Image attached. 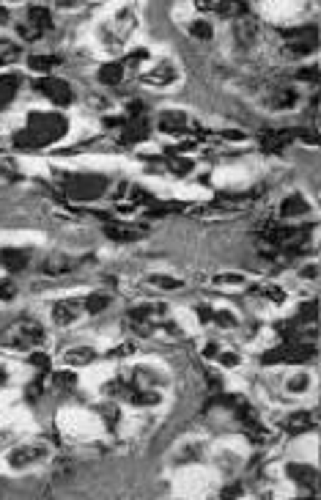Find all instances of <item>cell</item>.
Returning a JSON list of instances; mask_svg holds the SVG:
<instances>
[{
  "label": "cell",
  "instance_id": "24",
  "mask_svg": "<svg viewBox=\"0 0 321 500\" xmlns=\"http://www.w3.org/2000/svg\"><path fill=\"white\" fill-rule=\"evenodd\" d=\"M110 302H113V297L105 294V291H99V294H88V297H86V302H83V308L94 316V314H102Z\"/></svg>",
  "mask_w": 321,
  "mask_h": 500
},
{
  "label": "cell",
  "instance_id": "9",
  "mask_svg": "<svg viewBox=\"0 0 321 500\" xmlns=\"http://www.w3.org/2000/svg\"><path fill=\"white\" fill-rule=\"evenodd\" d=\"M176 80H179V64L171 58H159L157 66H151L143 75V83H148V86H171Z\"/></svg>",
  "mask_w": 321,
  "mask_h": 500
},
{
  "label": "cell",
  "instance_id": "30",
  "mask_svg": "<svg viewBox=\"0 0 321 500\" xmlns=\"http://www.w3.org/2000/svg\"><path fill=\"white\" fill-rule=\"evenodd\" d=\"M28 363H30L33 369H39V372H50V358H47V355H41V352H33Z\"/></svg>",
  "mask_w": 321,
  "mask_h": 500
},
{
  "label": "cell",
  "instance_id": "19",
  "mask_svg": "<svg viewBox=\"0 0 321 500\" xmlns=\"http://www.w3.org/2000/svg\"><path fill=\"white\" fill-rule=\"evenodd\" d=\"M64 360H66V366H88V363L97 360V349H91V347H72V349H66Z\"/></svg>",
  "mask_w": 321,
  "mask_h": 500
},
{
  "label": "cell",
  "instance_id": "7",
  "mask_svg": "<svg viewBox=\"0 0 321 500\" xmlns=\"http://www.w3.org/2000/svg\"><path fill=\"white\" fill-rule=\"evenodd\" d=\"M264 105L275 113H286V110H294L300 105V91L291 88V86H272L264 97Z\"/></svg>",
  "mask_w": 321,
  "mask_h": 500
},
{
  "label": "cell",
  "instance_id": "22",
  "mask_svg": "<svg viewBox=\"0 0 321 500\" xmlns=\"http://www.w3.org/2000/svg\"><path fill=\"white\" fill-rule=\"evenodd\" d=\"M187 30H190L193 39H201V41H212L214 39V30L209 19H193V22H187Z\"/></svg>",
  "mask_w": 321,
  "mask_h": 500
},
{
  "label": "cell",
  "instance_id": "32",
  "mask_svg": "<svg viewBox=\"0 0 321 500\" xmlns=\"http://www.w3.org/2000/svg\"><path fill=\"white\" fill-rule=\"evenodd\" d=\"M217 283H244V278L242 275H220Z\"/></svg>",
  "mask_w": 321,
  "mask_h": 500
},
{
  "label": "cell",
  "instance_id": "23",
  "mask_svg": "<svg viewBox=\"0 0 321 500\" xmlns=\"http://www.w3.org/2000/svg\"><path fill=\"white\" fill-rule=\"evenodd\" d=\"M58 64V58L55 55H30L28 58V66H30V72H36V75H50V69Z\"/></svg>",
  "mask_w": 321,
  "mask_h": 500
},
{
  "label": "cell",
  "instance_id": "27",
  "mask_svg": "<svg viewBox=\"0 0 321 500\" xmlns=\"http://www.w3.org/2000/svg\"><path fill=\"white\" fill-rule=\"evenodd\" d=\"M148 283L157 286V289H179V286H182L179 278H168V275H151Z\"/></svg>",
  "mask_w": 321,
  "mask_h": 500
},
{
  "label": "cell",
  "instance_id": "3",
  "mask_svg": "<svg viewBox=\"0 0 321 500\" xmlns=\"http://www.w3.org/2000/svg\"><path fill=\"white\" fill-rule=\"evenodd\" d=\"M44 341H47V330L41 327V322H36L30 316H22V319L11 322L0 333V344L6 349H14V352H30V349L41 347Z\"/></svg>",
  "mask_w": 321,
  "mask_h": 500
},
{
  "label": "cell",
  "instance_id": "17",
  "mask_svg": "<svg viewBox=\"0 0 321 500\" xmlns=\"http://www.w3.org/2000/svg\"><path fill=\"white\" fill-rule=\"evenodd\" d=\"M19 86H22V77H19L17 72H6V75H0V110H3V108H8V105L14 102V97H17Z\"/></svg>",
  "mask_w": 321,
  "mask_h": 500
},
{
  "label": "cell",
  "instance_id": "8",
  "mask_svg": "<svg viewBox=\"0 0 321 500\" xmlns=\"http://www.w3.org/2000/svg\"><path fill=\"white\" fill-rule=\"evenodd\" d=\"M88 258H77V256H72V253H50L47 258H44V264H41V272L44 275H50V278H58V275H69V272H75L80 264H86Z\"/></svg>",
  "mask_w": 321,
  "mask_h": 500
},
{
  "label": "cell",
  "instance_id": "13",
  "mask_svg": "<svg viewBox=\"0 0 321 500\" xmlns=\"http://www.w3.org/2000/svg\"><path fill=\"white\" fill-rule=\"evenodd\" d=\"M0 264L8 275H17V272H25L28 264H30V250L28 248H3L0 250Z\"/></svg>",
  "mask_w": 321,
  "mask_h": 500
},
{
  "label": "cell",
  "instance_id": "10",
  "mask_svg": "<svg viewBox=\"0 0 321 500\" xmlns=\"http://www.w3.org/2000/svg\"><path fill=\"white\" fill-rule=\"evenodd\" d=\"M148 135H151L148 116H135V119H126V124L118 129V143H126V146L143 143V140H148Z\"/></svg>",
  "mask_w": 321,
  "mask_h": 500
},
{
  "label": "cell",
  "instance_id": "15",
  "mask_svg": "<svg viewBox=\"0 0 321 500\" xmlns=\"http://www.w3.org/2000/svg\"><path fill=\"white\" fill-rule=\"evenodd\" d=\"M286 476H289L300 490H305V492L313 490V492H316V479H319V476H316V470H313L311 465H289V468H286Z\"/></svg>",
  "mask_w": 321,
  "mask_h": 500
},
{
  "label": "cell",
  "instance_id": "25",
  "mask_svg": "<svg viewBox=\"0 0 321 500\" xmlns=\"http://www.w3.org/2000/svg\"><path fill=\"white\" fill-rule=\"evenodd\" d=\"M17 58H19V47H17V44H11L8 39H3V36H0V66L14 64Z\"/></svg>",
  "mask_w": 321,
  "mask_h": 500
},
{
  "label": "cell",
  "instance_id": "20",
  "mask_svg": "<svg viewBox=\"0 0 321 500\" xmlns=\"http://www.w3.org/2000/svg\"><path fill=\"white\" fill-rule=\"evenodd\" d=\"M124 75H126L124 61H113V64H105V66L99 69V83H105V86H118V83L124 80Z\"/></svg>",
  "mask_w": 321,
  "mask_h": 500
},
{
  "label": "cell",
  "instance_id": "5",
  "mask_svg": "<svg viewBox=\"0 0 321 500\" xmlns=\"http://www.w3.org/2000/svg\"><path fill=\"white\" fill-rule=\"evenodd\" d=\"M33 88H36L41 97H47L50 102H55V105H72V102H75L72 86H69L66 80H61V77H52V75L39 77V80L33 83Z\"/></svg>",
  "mask_w": 321,
  "mask_h": 500
},
{
  "label": "cell",
  "instance_id": "16",
  "mask_svg": "<svg viewBox=\"0 0 321 500\" xmlns=\"http://www.w3.org/2000/svg\"><path fill=\"white\" fill-rule=\"evenodd\" d=\"M311 212V204H308V198L305 195H300V193H291L289 198H283V204H280V218H302V215H308Z\"/></svg>",
  "mask_w": 321,
  "mask_h": 500
},
{
  "label": "cell",
  "instance_id": "11",
  "mask_svg": "<svg viewBox=\"0 0 321 500\" xmlns=\"http://www.w3.org/2000/svg\"><path fill=\"white\" fill-rule=\"evenodd\" d=\"M105 234L113 242H137L148 234L146 226H135V223H105Z\"/></svg>",
  "mask_w": 321,
  "mask_h": 500
},
{
  "label": "cell",
  "instance_id": "28",
  "mask_svg": "<svg viewBox=\"0 0 321 500\" xmlns=\"http://www.w3.org/2000/svg\"><path fill=\"white\" fill-rule=\"evenodd\" d=\"M286 387H289L291 393H302V390H308V387H311V376L308 374H294L289 382H286Z\"/></svg>",
  "mask_w": 321,
  "mask_h": 500
},
{
  "label": "cell",
  "instance_id": "26",
  "mask_svg": "<svg viewBox=\"0 0 321 500\" xmlns=\"http://www.w3.org/2000/svg\"><path fill=\"white\" fill-rule=\"evenodd\" d=\"M17 300V283L11 278H0V302H14Z\"/></svg>",
  "mask_w": 321,
  "mask_h": 500
},
{
  "label": "cell",
  "instance_id": "14",
  "mask_svg": "<svg viewBox=\"0 0 321 500\" xmlns=\"http://www.w3.org/2000/svg\"><path fill=\"white\" fill-rule=\"evenodd\" d=\"M313 423H316V412H311V410H294V412H289V415L283 418V429H286L289 434L311 432Z\"/></svg>",
  "mask_w": 321,
  "mask_h": 500
},
{
  "label": "cell",
  "instance_id": "4",
  "mask_svg": "<svg viewBox=\"0 0 321 500\" xmlns=\"http://www.w3.org/2000/svg\"><path fill=\"white\" fill-rule=\"evenodd\" d=\"M159 132H165L171 137H201L204 129L184 110H162L159 113Z\"/></svg>",
  "mask_w": 321,
  "mask_h": 500
},
{
  "label": "cell",
  "instance_id": "6",
  "mask_svg": "<svg viewBox=\"0 0 321 500\" xmlns=\"http://www.w3.org/2000/svg\"><path fill=\"white\" fill-rule=\"evenodd\" d=\"M47 456H50V448L44 443H28V445H17L8 454V465L14 470H28L33 465H41Z\"/></svg>",
  "mask_w": 321,
  "mask_h": 500
},
{
  "label": "cell",
  "instance_id": "21",
  "mask_svg": "<svg viewBox=\"0 0 321 500\" xmlns=\"http://www.w3.org/2000/svg\"><path fill=\"white\" fill-rule=\"evenodd\" d=\"M217 327H222V330H233V327H239V319H236V314L233 311H228V308H212V319Z\"/></svg>",
  "mask_w": 321,
  "mask_h": 500
},
{
  "label": "cell",
  "instance_id": "18",
  "mask_svg": "<svg viewBox=\"0 0 321 500\" xmlns=\"http://www.w3.org/2000/svg\"><path fill=\"white\" fill-rule=\"evenodd\" d=\"M28 25L44 36V33L52 28V14H50V8H47V6H28Z\"/></svg>",
  "mask_w": 321,
  "mask_h": 500
},
{
  "label": "cell",
  "instance_id": "1",
  "mask_svg": "<svg viewBox=\"0 0 321 500\" xmlns=\"http://www.w3.org/2000/svg\"><path fill=\"white\" fill-rule=\"evenodd\" d=\"M66 132H69V122L61 113H30L25 129L14 137V143L19 148H41L61 140Z\"/></svg>",
  "mask_w": 321,
  "mask_h": 500
},
{
  "label": "cell",
  "instance_id": "31",
  "mask_svg": "<svg viewBox=\"0 0 321 500\" xmlns=\"http://www.w3.org/2000/svg\"><path fill=\"white\" fill-rule=\"evenodd\" d=\"M300 278H305V280H316V261H313V264H308V267H302V269H300Z\"/></svg>",
  "mask_w": 321,
  "mask_h": 500
},
{
  "label": "cell",
  "instance_id": "29",
  "mask_svg": "<svg viewBox=\"0 0 321 500\" xmlns=\"http://www.w3.org/2000/svg\"><path fill=\"white\" fill-rule=\"evenodd\" d=\"M214 360H217L222 369H236V366H239V355H233V352H225V349H220V352L214 355Z\"/></svg>",
  "mask_w": 321,
  "mask_h": 500
},
{
  "label": "cell",
  "instance_id": "2",
  "mask_svg": "<svg viewBox=\"0 0 321 500\" xmlns=\"http://www.w3.org/2000/svg\"><path fill=\"white\" fill-rule=\"evenodd\" d=\"M61 198L75 201V204H88V201H99L107 190L105 176H94V173H61L55 182Z\"/></svg>",
  "mask_w": 321,
  "mask_h": 500
},
{
  "label": "cell",
  "instance_id": "12",
  "mask_svg": "<svg viewBox=\"0 0 321 500\" xmlns=\"http://www.w3.org/2000/svg\"><path fill=\"white\" fill-rule=\"evenodd\" d=\"M80 314H83V302H77V300H58V302H52V322L58 327L75 325L80 319Z\"/></svg>",
  "mask_w": 321,
  "mask_h": 500
}]
</instances>
